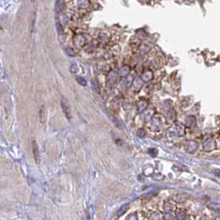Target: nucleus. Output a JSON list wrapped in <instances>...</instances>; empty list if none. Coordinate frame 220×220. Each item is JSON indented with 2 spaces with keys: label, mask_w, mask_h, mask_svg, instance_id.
Returning a JSON list of instances; mask_svg holds the SVG:
<instances>
[{
  "label": "nucleus",
  "mask_w": 220,
  "mask_h": 220,
  "mask_svg": "<svg viewBox=\"0 0 220 220\" xmlns=\"http://www.w3.org/2000/svg\"><path fill=\"white\" fill-rule=\"evenodd\" d=\"M61 108L63 112H64L65 115L66 116V118L68 119H70L71 118V110H70V104L68 103V100L65 98H62L61 99Z\"/></svg>",
  "instance_id": "obj_1"
},
{
  "label": "nucleus",
  "mask_w": 220,
  "mask_h": 220,
  "mask_svg": "<svg viewBox=\"0 0 220 220\" xmlns=\"http://www.w3.org/2000/svg\"><path fill=\"white\" fill-rule=\"evenodd\" d=\"M32 151H33V155H34V158H35V161L37 164H39L40 151H39L38 145H37V143L36 142V141H32Z\"/></svg>",
  "instance_id": "obj_2"
},
{
  "label": "nucleus",
  "mask_w": 220,
  "mask_h": 220,
  "mask_svg": "<svg viewBox=\"0 0 220 220\" xmlns=\"http://www.w3.org/2000/svg\"><path fill=\"white\" fill-rule=\"evenodd\" d=\"M65 0H56V12H61L65 9Z\"/></svg>",
  "instance_id": "obj_3"
},
{
  "label": "nucleus",
  "mask_w": 220,
  "mask_h": 220,
  "mask_svg": "<svg viewBox=\"0 0 220 220\" xmlns=\"http://www.w3.org/2000/svg\"><path fill=\"white\" fill-rule=\"evenodd\" d=\"M146 106H147V102L146 100H141V101L137 103V110L139 112L143 111V110L146 108Z\"/></svg>",
  "instance_id": "obj_4"
},
{
  "label": "nucleus",
  "mask_w": 220,
  "mask_h": 220,
  "mask_svg": "<svg viewBox=\"0 0 220 220\" xmlns=\"http://www.w3.org/2000/svg\"><path fill=\"white\" fill-rule=\"evenodd\" d=\"M129 72H130V70H129V68H128L127 66H123V67H122L121 69H120V70H119V75H120V76H126V75H128L129 74Z\"/></svg>",
  "instance_id": "obj_5"
},
{
  "label": "nucleus",
  "mask_w": 220,
  "mask_h": 220,
  "mask_svg": "<svg viewBox=\"0 0 220 220\" xmlns=\"http://www.w3.org/2000/svg\"><path fill=\"white\" fill-rule=\"evenodd\" d=\"M128 209V204H124V205H122L120 209H119V210L118 211V216H121L122 214H124V213H126V211Z\"/></svg>",
  "instance_id": "obj_6"
},
{
  "label": "nucleus",
  "mask_w": 220,
  "mask_h": 220,
  "mask_svg": "<svg viewBox=\"0 0 220 220\" xmlns=\"http://www.w3.org/2000/svg\"><path fill=\"white\" fill-rule=\"evenodd\" d=\"M92 87H93V89H94L96 91V92H99V85H98V82H97V80H92Z\"/></svg>",
  "instance_id": "obj_7"
},
{
  "label": "nucleus",
  "mask_w": 220,
  "mask_h": 220,
  "mask_svg": "<svg viewBox=\"0 0 220 220\" xmlns=\"http://www.w3.org/2000/svg\"><path fill=\"white\" fill-rule=\"evenodd\" d=\"M77 80L79 81V83H80V84H82V85H85V84H86L85 80L83 79L82 77H77Z\"/></svg>",
  "instance_id": "obj_8"
},
{
  "label": "nucleus",
  "mask_w": 220,
  "mask_h": 220,
  "mask_svg": "<svg viewBox=\"0 0 220 220\" xmlns=\"http://www.w3.org/2000/svg\"><path fill=\"white\" fill-rule=\"evenodd\" d=\"M137 135H138V137H144V136L146 135V133L143 129H140L137 132Z\"/></svg>",
  "instance_id": "obj_9"
},
{
  "label": "nucleus",
  "mask_w": 220,
  "mask_h": 220,
  "mask_svg": "<svg viewBox=\"0 0 220 220\" xmlns=\"http://www.w3.org/2000/svg\"><path fill=\"white\" fill-rule=\"evenodd\" d=\"M78 71V69H77V66L76 65H72L71 67V72H73V73H76V72Z\"/></svg>",
  "instance_id": "obj_10"
},
{
  "label": "nucleus",
  "mask_w": 220,
  "mask_h": 220,
  "mask_svg": "<svg viewBox=\"0 0 220 220\" xmlns=\"http://www.w3.org/2000/svg\"><path fill=\"white\" fill-rule=\"evenodd\" d=\"M67 52H68V54L70 55V56H75L74 51H72L70 49H67Z\"/></svg>",
  "instance_id": "obj_11"
}]
</instances>
